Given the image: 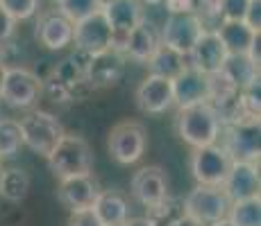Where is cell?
<instances>
[{
    "label": "cell",
    "instance_id": "1",
    "mask_svg": "<svg viewBox=\"0 0 261 226\" xmlns=\"http://www.w3.org/2000/svg\"><path fill=\"white\" fill-rule=\"evenodd\" d=\"M220 115L209 102L195 104V107L179 109L175 118V129L177 136L189 145V147H209L218 143L220 136Z\"/></svg>",
    "mask_w": 261,
    "mask_h": 226
},
{
    "label": "cell",
    "instance_id": "2",
    "mask_svg": "<svg viewBox=\"0 0 261 226\" xmlns=\"http://www.w3.org/2000/svg\"><path fill=\"white\" fill-rule=\"evenodd\" d=\"M48 163L55 177L59 179L80 177V174H91L93 154L87 138L77 134H64L55 145V149L48 154Z\"/></svg>",
    "mask_w": 261,
    "mask_h": 226
},
{
    "label": "cell",
    "instance_id": "3",
    "mask_svg": "<svg viewBox=\"0 0 261 226\" xmlns=\"http://www.w3.org/2000/svg\"><path fill=\"white\" fill-rule=\"evenodd\" d=\"M229 197L223 188L214 185H195L193 190L184 197L182 208L189 219H193L198 226H209L218 219H225L229 213Z\"/></svg>",
    "mask_w": 261,
    "mask_h": 226
},
{
    "label": "cell",
    "instance_id": "4",
    "mask_svg": "<svg viewBox=\"0 0 261 226\" xmlns=\"http://www.w3.org/2000/svg\"><path fill=\"white\" fill-rule=\"evenodd\" d=\"M21 127V138H23V145H28L34 154L39 156H46L55 149V145L59 143L64 134V127L53 113L48 111H30L25 118H21L18 122Z\"/></svg>",
    "mask_w": 261,
    "mask_h": 226
},
{
    "label": "cell",
    "instance_id": "5",
    "mask_svg": "<svg viewBox=\"0 0 261 226\" xmlns=\"http://www.w3.org/2000/svg\"><path fill=\"white\" fill-rule=\"evenodd\" d=\"M148 147V134L145 127L137 120H125L112 127L107 136V149L109 156L120 165H132L141 160Z\"/></svg>",
    "mask_w": 261,
    "mask_h": 226
},
{
    "label": "cell",
    "instance_id": "6",
    "mask_svg": "<svg viewBox=\"0 0 261 226\" xmlns=\"http://www.w3.org/2000/svg\"><path fill=\"white\" fill-rule=\"evenodd\" d=\"M189 168L198 185H214V188H223L227 172L232 168V158L229 154L220 147L218 143L209 145V147H198L191 152Z\"/></svg>",
    "mask_w": 261,
    "mask_h": 226
},
{
    "label": "cell",
    "instance_id": "7",
    "mask_svg": "<svg viewBox=\"0 0 261 226\" xmlns=\"http://www.w3.org/2000/svg\"><path fill=\"white\" fill-rule=\"evenodd\" d=\"M41 90H43V82L32 70L14 66V68L5 70L0 100L12 109H30L37 104Z\"/></svg>",
    "mask_w": 261,
    "mask_h": 226
},
{
    "label": "cell",
    "instance_id": "8",
    "mask_svg": "<svg viewBox=\"0 0 261 226\" xmlns=\"http://www.w3.org/2000/svg\"><path fill=\"white\" fill-rule=\"evenodd\" d=\"M218 140L232 160H259V122H223Z\"/></svg>",
    "mask_w": 261,
    "mask_h": 226
},
{
    "label": "cell",
    "instance_id": "9",
    "mask_svg": "<svg viewBox=\"0 0 261 226\" xmlns=\"http://www.w3.org/2000/svg\"><path fill=\"white\" fill-rule=\"evenodd\" d=\"M204 23L198 18V14H168L166 23H164L162 32H159V39H162V45L175 50L182 57H189L191 48L195 45L198 37L202 34Z\"/></svg>",
    "mask_w": 261,
    "mask_h": 226
},
{
    "label": "cell",
    "instance_id": "10",
    "mask_svg": "<svg viewBox=\"0 0 261 226\" xmlns=\"http://www.w3.org/2000/svg\"><path fill=\"white\" fill-rule=\"evenodd\" d=\"M112 27H109L105 14L93 12L91 16L82 18V21L73 23V43L77 52L84 54H98L102 50H109V43H112Z\"/></svg>",
    "mask_w": 261,
    "mask_h": 226
},
{
    "label": "cell",
    "instance_id": "11",
    "mask_svg": "<svg viewBox=\"0 0 261 226\" xmlns=\"http://www.w3.org/2000/svg\"><path fill=\"white\" fill-rule=\"evenodd\" d=\"M227 54L229 52L225 50L218 32L204 27L202 34L198 37V41H195V45L191 48L187 61H189V66H193L195 70H200V73L212 75V73H218V70L223 68Z\"/></svg>",
    "mask_w": 261,
    "mask_h": 226
},
{
    "label": "cell",
    "instance_id": "12",
    "mask_svg": "<svg viewBox=\"0 0 261 226\" xmlns=\"http://www.w3.org/2000/svg\"><path fill=\"white\" fill-rule=\"evenodd\" d=\"M170 86H173V102L177 109L204 104L209 100L207 75L195 70L193 66H189V63L184 66L182 73L170 79Z\"/></svg>",
    "mask_w": 261,
    "mask_h": 226
},
{
    "label": "cell",
    "instance_id": "13",
    "mask_svg": "<svg viewBox=\"0 0 261 226\" xmlns=\"http://www.w3.org/2000/svg\"><path fill=\"white\" fill-rule=\"evenodd\" d=\"M132 195L141 206L152 208L168 197V179L159 165H145L132 177Z\"/></svg>",
    "mask_w": 261,
    "mask_h": 226
},
{
    "label": "cell",
    "instance_id": "14",
    "mask_svg": "<svg viewBox=\"0 0 261 226\" xmlns=\"http://www.w3.org/2000/svg\"><path fill=\"white\" fill-rule=\"evenodd\" d=\"M137 107L148 115H162L175 107L170 79L159 75H148L137 88Z\"/></svg>",
    "mask_w": 261,
    "mask_h": 226
},
{
    "label": "cell",
    "instance_id": "15",
    "mask_svg": "<svg viewBox=\"0 0 261 226\" xmlns=\"http://www.w3.org/2000/svg\"><path fill=\"white\" fill-rule=\"evenodd\" d=\"M34 37L48 50H64L73 43V23L64 18L57 9H46L37 18Z\"/></svg>",
    "mask_w": 261,
    "mask_h": 226
},
{
    "label": "cell",
    "instance_id": "16",
    "mask_svg": "<svg viewBox=\"0 0 261 226\" xmlns=\"http://www.w3.org/2000/svg\"><path fill=\"white\" fill-rule=\"evenodd\" d=\"M100 195V183L95 181L91 174H80V177H68L59 179L57 197L59 202L66 206L68 210H84L91 208L93 202Z\"/></svg>",
    "mask_w": 261,
    "mask_h": 226
},
{
    "label": "cell",
    "instance_id": "17",
    "mask_svg": "<svg viewBox=\"0 0 261 226\" xmlns=\"http://www.w3.org/2000/svg\"><path fill=\"white\" fill-rule=\"evenodd\" d=\"M225 195L229 202H243V199L259 197V168L257 163L248 160H232V168L223 183Z\"/></svg>",
    "mask_w": 261,
    "mask_h": 226
},
{
    "label": "cell",
    "instance_id": "18",
    "mask_svg": "<svg viewBox=\"0 0 261 226\" xmlns=\"http://www.w3.org/2000/svg\"><path fill=\"white\" fill-rule=\"evenodd\" d=\"M125 68V54L116 50H102L98 54H91L87 61V82L93 88H107L118 84Z\"/></svg>",
    "mask_w": 261,
    "mask_h": 226
},
{
    "label": "cell",
    "instance_id": "19",
    "mask_svg": "<svg viewBox=\"0 0 261 226\" xmlns=\"http://www.w3.org/2000/svg\"><path fill=\"white\" fill-rule=\"evenodd\" d=\"M100 12L105 14L114 34H129L143 21V9L139 0H102Z\"/></svg>",
    "mask_w": 261,
    "mask_h": 226
},
{
    "label": "cell",
    "instance_id": "20",
    "mask_svg": "<svg viewBox=\"0 0 261 226\" xmlns=\"http://www.w3.org/2000/svg\"><path fill=\"white\" fill-rule=\"evenodd\" d=\"M159 45H162L159 29L150 21L143 18V21L127 34V41H125V57L134 59V61H139V63H148L150 57L157 52Z\"/></svg>",
    "mask_w": 261,
    "mask_h": 226
},
{
    "label": "cell",
    "instance_id": "21",
    "mask_svg": "<svg viewBox=\"0 0 261 226\" xmlns=\"http://www.w3.org/2000/svg\"><path fill=\"white\" fill-rule=\"evenodd\" d=\"M91 208L102 226H123L129 217L127 199L116 190H100Z\"/></svg>",
    "mask_w": 261,
    "mask_h": 226
},
{
    "label": "cell",
    "instance_id": "22",
    "mask_svg": "<svg viewBox=\"0 0 261 226\" xmlns=\"http://www.w3.org/2000/svg\"><path fill=\"white\" fill-rule=\"evenodd\" d=\"M216 32L229 54H245L252 41L259 37V32L250 29L243 21H223L220 27H216Z\"/></svg>",
    "mask_w": 261,
    "mask_h": 226
},
{
    "label": "cell",
    "instance_id": "23",
    "mask_svg": "<svg viewBox=\"0 0 261 226\" xmlns=\"http://www.w3.org/2000/svg\"><path fill=\"white\" fill-rule=\"evenodd\" d=\"M220 70L227 75V79L239 90L259 79V66H254V63L250 61L248 54H227V59H225Z\"/></svg>",
    "mask_w": 261,
    "mask_h": 226
},
{
    "label": "cell",
    "instance_id": "24",
    "mask_svg": "<svg viewBox=\"0 0 261 226\" xmlns=\"http://www.w3.org/2000/svg\"><path fill=\"white\" fill-rule=\"evenodd\" d=\"M30 192V174L21 168L0 170V197L7 202H23Z\"/></svg>",
    "mask_w": 261,
    "mask_h": 226
},
{
    "label": "cell",
    "instance_id": "25",
    "mask_svg": "<svg viewBox=\"0 0 261 226\" xmlns=\"http://www.w3.org/2000/svg\"><path fill=\"white\" fill-rule=\"evenodd\" d=\"M187 57L177 54L175 50L166 48V45H159L157 52L150 57L148 61V68H150V75H159V77H166V79H173L175 75H179L187 66Z\"/></svg>",
    "mask_w": 261,
    "mask_h": 226
},
{
    "label": "cell",
    "instance_id": "26",
    "mask_svg": "<svg viewBox=\"0 0 261 226\" xmlns=\"http://www.w3.org/2000/svg\"><path fill=\"white\" fill-rule=\"evenodd\" d=\"M227 219L234 226H261V202H259V197L243 199V202H232Z\"/></svg>",
    "mask_w": 261,
    "mask_h": 226
},
{
    "label": "cell",
    "instance_id": "27",
    "mask_svg": "<svg viewBox=\"0 0 261 226\" xmlns=\"http://www.w3.org/2000/svg\"><path fill=\"white\" fill-rule=\"evenodd\" d=\"M23 145L18 120L0 118V158H12L18 154Z\"/></svg>",
    "mask_w": 261,
    "mask_h": 226
},
{
    "label": "cell",
    "instance_id": "28",
    "mask_svg": "<svg viewBox=\"0 0 261 226\" xmlns=\"http://www.w3.org/2000/svg\"><path fill=\"white\" fill-rule=\"evenodd\" d=\"M184 215V208H182V199H173V197H166L162 204L152 206L148 208V222L150 226H170L175 219H179Z\"/></svg>",
    "mask_w": 261,
    "mask_h": 226
},
{
    "label": "cell",
    "instance_id": "29",
    "mask_svg": "<svg viewBox=\"0 0 261 226\" xmlns=\"http://www.w3.org/2000/svg\"><path fill=\"white\" fill-rule=\"evenodd\" d=\"M100 5H102V0H59L57 12L71 23H77L82 18L91 16L93 12H98Z\"/></svg>",
    "mask_w": 261,
    "mask_h": 226
},
{
    "label": "cell",
    "instance_id": "30",
    "mask_svg": "<svg viewBox=\"0 0 261 226\" xmlns=\"http://www.w3.org/2000/svg\"><path fill=\"white\" fill-rule=\"evenodd\" d=\"M0 9H5L16 23L30 21L39 14V0H0Z\"/></svg>",
    "mask_w": 261,
    "mask_h": 226
},
{
    "label": "cell",
    "instance_id": "31",
    "mask_svg": "<svg viewBox=\"0 0 261 226\" xmlns=\"http://www.w3.org/2000/svg\"><path fill=\"white\" fill-rule=\"evenodd\" d=\"M250 0H220V23L223 21H243Z\"/></svg>",
    "mask_w": 261,
    "mask_h": 226
},
{
    "label": "cell",
    "instance_id": "32",
    "mask_svg": "<svg viewBox=\"0 0 261 226\" xmlns=\"http://www.w3.org/2000/svg\"><path fill=\"white\" fill-rule=\"evenodd\" d=\"M195 14L200 21H218L220 18V0H195Z\"/></svg>",
    "mask_w": 261,
    "mask_h": 226
},
{
    "label": "cell",
    "instance_id": "33",
    "mask_svg": "<svg viewBox=\"0 0 261 226\" xmlns=\"http://www.w3.org/2000/svg\"><path fill=\"white\" fill-rule=\"evenodd\" d=\"M68 226H102V224L95 217L93 208H84V210H73L68 215Z\"/></svg>",
    "mask_w": 261,
    "mask_h": 226
},
{
    "label": "cell",
    "instance_id": "34",
    "mask_svg": "<svg viewBox=\"0 0 261 226\" xmlns=\"http://www.w3.org/2000/svg\"><path fill=\"white\" fill-rule=\"evenodd\" d=\"M243 23L248 25L250 29H254V32L261 29V0H250L248 9H245Z\"/></svg>",
    "mask_w": 261,
    "mask_h": 226
},
{
    "label": "cell",
    "instance_id": "35",
    "mask_svg": "<svg viewBox=\"0 0 261 226\" xmlns=\"http://www.w3.org/2000/svg\"><path fill=\"white\" fill-rule=\"evenodd\" d=\"M16 32V21L5 9H0V43H7Z\"/></svg>",
    "mask_w": 261,
    "mask_h": 226
},
{
    "label": "cell",
    "instance_id": "36",
    "mask_svg": "<svg viewBox=\"0 0 261 226\" xmlns=\"http://www.w3.org/2000/svg\"><path fill=\"white\" fill-rule=\"evenodd\" d=\"M168 14H193L195 0H166Z\"/></svg>",
    "mask_w": 261,
    "mask_h": 226
},
{
    "label": "cell",
    "instance_id": "37",
    "mask_svg": "<svg viewBox=\"0 0 261 226\" xmlns=\"http://www.w3.org/2000/svg\"><path fill=\"white\" fill-rule=\"evenodd\" d=\"M123 226H150V222L145 217H127V222Z\"/></svg>",
    "mask_w": 261,
    "mask_h": 226
},
{
    "label": "cell",
    "instance_id": "38",
    "mask_svg": "<svg viewBox=\"0 0 261 226\" xmlns=\"http://www.w3.org/2000/svg\"><path fill=\"white\" fill-rule=\"evenodd\" d=\"M170 226H198V224H195L193 219H189L187 215H182V217H179V219H175V222L170 224Z\"/></svg>",
    "mask_w": 261,
    "mask_h": 226
},
{
    "label": "cell",
    "instance_id": "39",
    "mask_svg": "<svg viewBox=\"0 0 261 226\" xmlns=\"http://www.w3.org/2000/svg\"><path fill=\"white\" fill-rule=\"evenodd\" d=\"M209 226H234V224L229 222L227 217H225V219H218V222H214V224H209Z\"/></svg>",
    "mask_w": 261,
    "mask_h": 226
},
{
    "label": "cell",
    "instance_id": "40",
    "mask_svg": "<svg viewBox=\"0 0 261 226\" xmlns=\"http://www.w3.org/2000/svg\"><path fill=\"white\" fill-rule=\"evenodd\" d=\"M5 70H7V66H5L3 61H0V88H3V79H5Z\"/></svg>",
    "mask_w": 261,
    "mask_h": 226
},
{
    "label": "cell",
    "instance_id": "41",
    "mask_svg": "<svg viewBox=\"0 0 261 226\" xmlns=\"http://www.w3.org/2000/svg\"><path fill=\"white\" fill-rule=\"evenodd\" d=\"M139 3H145V5H162L164 0H139Z\"/></svg>",
    "mask_w": 261,
    "mask_h": 226
},
{
    "label": "cell",
    "instance_id": "42",
    "mask_svg": "<svg viewBox=\"0 0 261 226\" xmlns=\"http://www.w3.org/2000/svg\"><path fill=\"white\" fill-rule=\"evenodd\" d=\"M48 3H55V5H57V3H59V0H48Z\"/></svg>",
    "mask_w": 261,
    "mask_h": 226
}]
</instances>
